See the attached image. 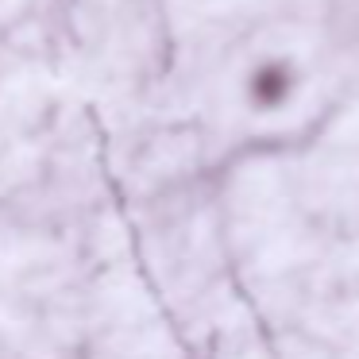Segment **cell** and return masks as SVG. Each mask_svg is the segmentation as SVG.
Wrapping results in <instances>:
<instances>
[{
	"instance_id": "obj_1",
	"label": "cell",
	"mask_w": 359,
	"mask_h": 359,
	"mask_svg": "<svg viewBox=\"0 0 359 359\" xmlns=\"http://www.w3.org/2000/svg\"><path fill=\"white\" fill-rule=\"evenodd\" d=\"M302 74L290 58H259L243 78V97L255 112H278L297 97Z\"/></svg>"
}]
</instances>
